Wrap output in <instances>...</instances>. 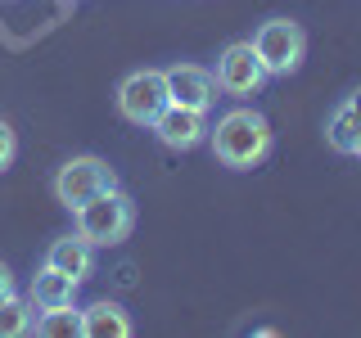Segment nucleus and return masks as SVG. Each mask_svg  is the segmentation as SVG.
I'll return each instance as SVG.
<instances>
[{
    "label": "nucleus",
    "instance_id": "7",
    "mask_svg": "<svg viewBox=\"0 0 361 338\" xmlns=\"http://www.w3.org/2000/svg\"><path fill=\"white\" fill-rule=\"evenodd\" d=\"M149 131L158 135L163 149L185 154V149H199V144L208 140V113H203V108H185V104H167L154 118Z\"/></svg>",
    "mask_w": 361,
    "mask_h": 338
},
{
    "label": "nucleus",
    "instance_id": "11",
    "mask_svg": "<svg viewBox=\"0 0 361 338\" xmlns=\"http://www.w3.org/2000/svg\"><path fill=\"white\" fill-rule=\"evenodd\" d=\"M68 302H77V280H68L54 266H41L32 275V307L45 311V307H68Z\"/></svg>",
    "mask_w": 361,
    "mask_h": 338
},
{
    "label": "nucleus",
    "instance_id": "17",
    "mask_svg": "<svg viewBox=\"0 0 361 338\" xmlns=\"http://www.w3.org/2000/svg\"><path fill=\"white\" fill-rule=\"evenodd\" d=\"M14 293H18V289H14V275H9V266L0 262V302H5V298H14Z\"/></svg>",
    "mask_w": 361,
    "mask_h": 338
},
{
    "label": "nucleus",
    "instance_id": "16",
    "mask_svg": "<svg viewBox=\"0 0 361 338\" xmlns=\"http://www.w3.org/2000/svg\"><path fill=\"white\" fill-rule=\"evenodd\" d=\"M343 108L353 113V122L361 127V86H357V90H348V95H343Z\"/></svg>",
    "mask_w": 361,
    "mask_h": 338
},
{
    "label": "nucleus",
    "instance_id": "4",
    "mask_svg": "<svg viewBox=\"0 0 361 338\" xmlns=\"http://www.w3.org/2000/svg\"><path fill=\"white\" fill-rule=\"evenodd\" d=\"M104 189H118V172L95 154H77L54 172V199L68 212H77L82 203H90L95 194H104Z\"/></svg>",
    "mask_w": 361,
    "mask_h": 338
},
{
    "label": "nucleus",
    "instance_id": "15",
    "mask_svg": "<svg viewBox=\"0 0 361 338\" xmlns=\"http://www.w3.org/2000/svg\"><path fill=\"white\" fill-rule=\"evenodd\" d=\"M14 154H18L14 127H9V122H0V172H9V167H14Z\"/></svg>",
    "mask_w": 361,
    "mask_h": 338
},
{
    "label": "nucleus",
    "instance_id": "18",
    "mask_svg": "<svg viewBox=\"0 0 361 338\" xmlns=\"http://www.w3.org/2000/svg\"><path fill=\"white\" fill-rule=\"evenodd\" d=\"M348 158H357V163H361V127H357V135H353V149H348Z\"/></svg>",
    "mask_w": 361,
    "mask_h": 338
},
{
    "label": "nucleus",
    "instance_id": "3",
    "mask_svg": "<svg viewBox=\"0 0 361 338\" xmlns=\"http://www.w3.org/2000/svg\"><path fill=\"white\" fill-rule=\"evenodd\" d=\"M248 45L257 50L267 77H293L302 68V59H307V32H302L293 18H267L262 27L253 32Z\"/></svg>",
    "mask_w": 361,
    "mask_h": 338
},
{
    "label": "nucleus",
    "instance_id": "6",
    "mask_svg": "<svg viewBox=\"0 0 361 338\" xmlns=\"http://www.w3.org/2000/svg\"><path fill=\"white\" fill-rule=\"evenodd\" d=\"M212 77H217V90L231 95V99H248V95H257V90L267 86V68H262V59H257V50L248 41L226 45Z\"/></svg>",
    "mask_w": 361,
    "mask_h": 338
},
{
    "label": "nucleus",
    "instance_id": "9",
    "mask_svg": "<svg viewBox=\"0 0 361 338\" xmlns=\"http://www.w3.org/2000/svg\"><path fill=\"white\" fill-rule=\"evenodd\" d=\"M45 266H54V270H63L68 280L86 284V280L95 275V244H86L82 234H63V239H54L45 248Z\"/></svg>",
    "mask_w": 361,
    "mask_h": 338
},
{
    "label": "nucleus",
    "instance_id": "5",
    "mask_svg": "<svg viewBox=\"0 0 361 338\" xmlns=\"http://www.w3.org/2000/svg\"><path fill=\"white\" fill-rule=\"evenodd\" d=\"M113 99H118V113L131 122V127L149 131L154 118L172 104V95H167V73H163V68H140V73L122 77V86H118Z\"/></svg>",
    "mask_w": 361,
    "mask_h": 338
},
{
    "label": "nucleus",
    "instance_id": "1",
    "mask_svg": "<svg viewBox=\"0 0 361 338\" xmlns=\"http://www.w3.org/2000/svg\"><path fill=\"white\" fill-rule=\"evenodd\" d=\"M208 144H212V158L231 172H253L271 158V122L262 118L257 108H231L217 118V127H208Z\"/></svg>",
    "mask_w": 361,
    "mask_h": 338
},
{
    "label": "nucleus",
    "instance_id": "14",
    "mask_svg": "<svg viewBox=\"0 0 361 338\" xmlns=\"http://www.w3.org/2000/svg\"><path fill=\"white\" fill-rule=\"evenodd\" d=\"M353 135H357V122H353V113L338 104V108L330 113V122H325V140H330V149L348 154V149H353Z\"/></svg>",
    "mask_w": 361,
    "mask_h": 338
},
{
    "label": "nucleus",
    "instance_id": "10",
    "mask_svg": "<svg viewBox=\"0 0 361 338\" xmlns=\"http://www.w3.org/2000/svg\"><path fill=\"white\" fill-rule=\"evenodd\" d=\"M131 315L122 311V302H90V307H82V338H131Z\"/></svg>",
    "mask_w": 361,
    "mask_h": 338
},
{
    "label": "nucleus",
    "instance_id": "2",
    "mask_svg": "<svg viewBox=\"0 0 361 338\" xmlns=\"http://www.w3.org/2000/svg\"><path fill=\"white\" fill-rule=\"evenodd\" d=\"M73 217H77V234H82L86 244L113 248L135 230V203H131V194H122V189H104V194H95L90 203H82Z\"/></svg>",
    "mask_w": 361,
    "mask_h": 338
},
{
    "label": "nucleus",
    "instance_id": "8",
    "mask_svg": "<svg viewBox=\"0 0 361 338\" xmlns=\"http://www.w3.org/2000/svg\"><path fill=\"white\" fill-rule=\"evenodd\" d=\"M167 95H172V104L208 113L212 99H217V77L199 63H176V68H167Z\"/></svg>",
    "mask_w": 361,
    "mask_h": 338
},
{
    "label": "nucleus",
    "instance_id": "12",
    "mask_svg": "<svg viewBox=\"0 0 361 338\" xmlns=\"http://www.w3.org/2000/svg\"><path fill=\"white\" fill-rule=\"evenodd\" d=\"M32 334H41V338H77L82 334V307H77V302H68V307H45L37 315V325H32Z\"/></svg>",
    "mask_w": 361,
    "mask_h": 338
},
{
    "label": "nucleus",
    "instance_id": "13",
    "mask_svg": "<svg viewBox=\"0 0 361 338\" xmlns=\"http://www.w3.org/2000/svg\"><path fill=\"white\" fill-rule=\"evenodd\" d=\"M32 325H37V307H32L27 298H5L0 302V338H23L32 334Z\"/></svg>",
    "mask_w": 361,
    "mask_h": 338
}]
</instances>
